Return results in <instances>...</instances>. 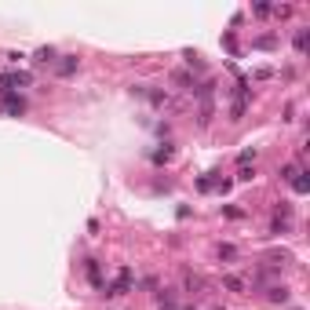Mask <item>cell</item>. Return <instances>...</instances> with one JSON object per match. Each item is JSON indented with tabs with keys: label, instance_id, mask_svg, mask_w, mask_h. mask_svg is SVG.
<instances>
[{
	"label": "cell",
	"instance_id": "obj_1",
	"mask_svg": "<svg viewBox=\"0 0 310 310\" xmlns=\"http://www.w3.org/2000/svg\"><path fill=\"white\" fill-rule=\"evenodd\" d=\"M29 81H33V77H29V73H19V70H15V73H4V77H0V95H11V91H19V88H29Z\"/></svg>",
	"mask_w": 310,
	"mask_h": 310
},
{
	"label": "cell",
	"instance_id": "obj_2",
	"mask_svg": "<svg viewBox=\"0 0 310 310\" xmlns=\"http://www.w3.org/2000/svg\"><path fill=\"white\" fill-rule=\"evenodd\" d=\"M4 113H8V117H22V113H26V99L15 95V91H11V95H4Z\"/></svg>",
	"mask_w": 310,
	"mask_h": 310
},
{
	"label": "cell",
	"instance_id": "obj_3",
	"mask_svg": "<svg viewBox=\"0 0 310 310\" xmlns=\"http://www.w3.org/2000/svg\"><path fill=\"white\" fill-rule=\"evenodd\" d=\"M58 77H73L77 73V55H62V62H55Z\"/></svg>",
	"mask_w": 310,
	"mask_h": 310
},
{
	"label": "cell",
	"instance_id": "obj_4",
	"mask_svg": "<svg viewBox=\"0 0 310 310\" xmlns=\"http://www.w3.org/2000/svg\"><path fill=\"white\" fill-rule=\"evenodd\" d=\"M33 62H37V66H51V62H55V48H40L33 55Z\"/></svg>",
	"mask_w": 310,
	"mask_h": 310
},
{
	"label": "cell",
	"instance_id": "obj_5",
	"mask_svg": "<svg viewBox=\"0 0 310 310\" xmlns=\"http://www.w3.org/2000/svg\"><path fill=\"white\" fill-rule=\"evenodd\" d=\"M310 172H296V179H292V190H296V194H306L310 190V179H306Z\"/></svg>",
	"mask_w": 310,
	"mask_h": 310
},
{
	"label": "cell",
	"instance_id": "obj_6",
	"mask_svg": "<svg viewBox=\"0 0 310 310\" xmlns=\"http://www.w3.org/2000/svg\"><path fill=\"white\" fill-rule=\"evenodd\" d=\"M88 277H91V285L102 288V274H99V263L95 259H88Z\"/></svg>",
	"mask_w": 310,
	"mask_h": 310
},
{
	"label": "cell",
	"instance_id": "obj_7",
	"mask_svg": "<svg viewBox=\"0 0 310 310\" xmlns=\"http://www.w3.org/2000/svg\"><path fill=\"white\" fill-rule=\"evenodd\" d=\"M223 285H226L230 292H244V281H241V277H234V274H226V277H223Z\"/></svg>",
	"mask_w": 310,
	"mask_h": 310
},
{
	"label": "cell",
	"instance_id": "obj_8",
	"mask_svg": "<svg viewBox=\"0 0 310 310\" xmlns=\"http://www.w3.org/2000/svg\"><path fill=\"white\" fill-rule=\"evenodd\" d=\"M172 161V146H164V150H153V164H168Z\"/></svg>",
	"mask_w": 310,
	"mask_h": 310
},
{
	"label": "cell",
	"instance_id": "obj_9",
	"mask_svg": "<svg viewBox=\"0 0 310 310\" xmlns=\"http://www.w3.org/2000/svg\"><path fill=\"white\" fill-rule=\"evenodd\" d=\"M186 288H190V292H201V288H205V281H201L197 274H186Z\"/></svg>",
	"mask_w": 310,
	"mask_h": 310
},
{
	"label": "cell",
	"instance_id": "obj_10",
	"mask_svg": "<svg viewBox=\"0 0 310 310\" xmlns=\"http://www.w3.org/2000/svg\"><path fill=\"white\" fill-rule=\"evenodd\" d=\"M219 259H226V263L237 259V248H234V244H219Z\"/></svg>",
	"mask_w": 310,
	"mask_h": 310
},
{
	"label": "cell",
	"instance_id": "obj_11",
	"mask_svg": "<svg viewBox=\"0 0 310 310\" xmlns=\"http://www.w3.org/2000/svg\"><path fill=\"white\" fill-rule=\"evenodd\" d=\"M256 48H263V51H270V48H277V37H259V40H256Z\"/></svg>",
	"mask_w": 310,
	"mask_h": 310
},
{
	"label": "cell",
	"instance_id": "obj_12",
	"mask_svg": "<svg viewBox=\"0 0 310 310\" xmlns=\"http://www.w3.org/2000/svg\"><path fill=\"white\" fill-rule=\"evenodd\" d=\"M270 299H274V303H285V299H288V288H281V285L270 288Z\"/></svg>",
	"mask_w": 310,
	"mask_h": 310
},
{
	"label": "cell",
	"instance_id": "obj_13",
	"mask_svg": "<svg viewBox=\"0 0 310 310\" xmlns=\"http://www.w3.org/2000/svg\"><path fill=\"white\" fill-rule=\"evenodd\" d=\"M212 186H215V179H212V175H201V179H197V190H201V194H208Z\"/></svg>",
	"mask_w": 310,
	"mask_h": 310
},
{
	"label": "cell",
	"instance_id": "obj_14",
	"mask_svg": "<svg viewBox=\"0 0 310 310\" xmlns=\"http://www.w3.org/2000/svg\"><path fill=\"white\" fill-rule=\"evenodd\" d=\"M296 51H299V55L306 51V29H296Z\"/></svg>",
	"mask_w": 310,
	"mask_h": 310
},
{
	"label": "cell",
	"instance_id": "obj_15",
	"mask_svg": "<svg viewBox=\"0 0 310 310\" xmlns=\"http://www.w3.org/2000/svg\"><path fill=\"white\" fill-rule=\"evenodd\" d=\"M296 172H299V164H285V168H281V179L292 182V179H296Z\"/></svg>",
	"mask_w": 310,
	"mask_h": 310
},
{
	"label": "cell",
	"instance_id": "obj_16",
	"mask_svg": "<svg viewBox=\"0 0 310 310\" xmlns=\"http://www.w3.org/2000/svg\"><path fill=\"white\" fill-rule=\"evenodd\" d=\"M223 212H226V215H230V219H241V215H244V212H241V208H234V205H226V208H223Z\"/></svg>",
	"mask_w": 310,
	"mask_h": 310
}]
</instances>
